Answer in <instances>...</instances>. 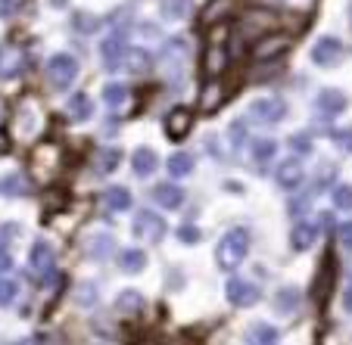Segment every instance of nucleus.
Listing matches in <instances>:
<instances>
[{"instance_id": "f257e3e1", "label": "nucleus", "mask_w": 352, "mask_h": 345, "mask_svg": "<svg viewBox=\"0 0 352 345\" xmlns=\"http://www.w3.org/2000/svg\"><path fill=\"white\" fill-rule=\"evenodd\" d=\"M246 252H250V233L246 230H228L225 237H221L219 249H215V259H219V265L225 267V271H234V267L243 265Z\"/></svg>"}, {"instance_id": "f03ea898", "label": "nucleus", "mask_w": 352, "mask_h": 345, "mask_svg": "<svg viewBox=\"0 0 352 345\" xmlns=\"http://www.w3.org/2000/svg\"><path fill=\"white\" fill-rule=\"evenodd\" d=\"M290 47H293L290 34L268 32V34H262V38L256 40L253 47H250V56H253L256 62H268V60H278V56L290 53Z\"/></svg>"}, {"instance_id": "7ed1b4c3", "label": "nucleus", "mask_w": 352, "mask_h": 345, "mask_svg": "<svg viewBox=\"0 0 352 345\" xmlns=\"http://www.w3.org/2000/svg\"><path fill=\"white\" fill-rule=\"evenodd\" d=\"M47 78H50V87L54 91H66L75 78H78V60L69 53H56L47 62Z\"/></svg>"}, {"instance_id": "20e7f679", "label": "nucleus", "mask_w": 352, "mask_h": 345, "mask_svg": "<svg viewBox=\"0 0 352 345\" xmlns=\"http://www.w3.org/2000/svg\"><path fill=\"white\" fill-rule=\"evenodd\" d=\"M225 299L231 302L234 308H253L256 302L262 299V289L256 283H250V280L234 277L225 283Z\"/></svg>"}, {"instance_id": "39448f33", "label": "nucleus", "mask_w": 352, "mask_h": 345, "mask_svg": "<svg viewBox=\"0 0 352 345\" xmlns=\"http://www.w3.org/2000/svg\"><path fill=\"white\" fill-rule=\"evenodd\" d=\"M284 115H287V106L278 97H259V100L250 103V119L256 125H278V121H284Z\"/></svg>"}, {"instance_id": "423d86ee", "label": "nucleus", "mask_w": 352, "mask_h": 345, "mask_svg": "<svg viewBox=\"0 0 352 345\" xmlns=\"http://www.w3.org/2000/svg\"><path fill=\"white\" fill-rule=\"evenodd\" d=\"M166 218L162 215H156L153 209H140L138 215H134V233H138L140 239H150V243H160L162 237H166Z\"/></svg>"}, {"instance_id": "0eeeda50", "label": "nucleus", "mask_w": 352, "mask_h": 345, "mask_svg": "<svg viewBox=\"0 0 352 345\" xmlns=\"http://www.w3.org/2000/svg\"><path fill=\"white\" fill-rule=\"evenodd\" d=\"M125 34L122 32H113L103 38V44H100V62H103V69L107 72H116V69L122 66V60H125Z\"/></svg>"}, {"instance_id": "6e6552de", "label": "nucleus", "mask_w": 352, "mask_h": 345, "mask_svg": "<svg viewBox=\"0 0 352 345\" xmlns=\"http://www.w3.org/2000/svg\"><path fill=\"white\" fill-rule=\"evenodd\" d=\"M340 60H343V44H340V38H333V34L321 38L318 44L312 47V62L315 66L331 69V66H337Z\"/></svg>"}, {"instance_id": "1a4fd4ad", "label": "nucleus", "mask_w": 352, "mask_h": 345, "mask_svg": "<svg viewBox=\"0 0 352 345\" xmlns=\"http://www.w3.org/2000/svg\"><path fill=\"white\" fill-rule=\"evenodd\" d=\"M162 128H166V137L168 140H184L187 134H190V128H193V112L187 106H175L172 112L166 115Z\"/></svg>"}, {"instance_id": "9d476101", "label": "nucleus", "mask_w": 352, "mask_h": 345, "mask_svg": "<svg viewBox=\"0 0 352 345\" xmlns=\"http://www.w3.org/2000/svg\"><path fill=\"white\" fill-rule=\"evenodd\" d=\"M302 178H306V168H302V162H299V159H284V162H278V171H274V184H278L280 190H296V187L302 184Z\"/></svg>"}, {"instance_id": "9b49d317", "label": "nucleus", "mask_w": 352, "mask_h": 345, "mask_svg": "<svg viewBox=\"0 0 352 345\" xmlns=\"http://www.w3.org/2000/svg\"><path fill=\"white\" fill-rule=\"evenodd\" d=\"M331 289H333V261H331V255H327V261L318 267V274H315V280H312V302L315 305H324Z\"/></svg>"}, {"instance_id": "f8f14e48", "label": "nucleus", "mask_w": 352, "mask_h": 345, "mask_svg": "<svg viewBox=\"0 0 352 345\" xmlns=\"http://www.w3.org/2000/svg\"><path fill=\"white\" fill-rule=\"evenodd\" d=\"M85 252H87V259H91V261H103V259H109V255L116 252V239H113V233H107V230L91 233V239L85 243Z\"/></svg>"}, {"instance_id": "ddd939ff", "label": "nucleus", "mask_w": 352, "mask_h": 345, "mask_svg": "<svg viewBox=\"0 0 352 345\" xmlns=\"http://www.w3.org/2000/svg\"><path fill=\"white\" fill-rule=\"evenodd\" d=\"M315 109L321 115H327V119H333V115H340L346 109V93L337 91V87H324L318 93V100H315Z\"/></svg>"}, {"instance_id": "4468645a", "label": "nucleus", "mask_w": 352, "mask_h": 345, "mask_svg": "<svg viewBox=\"0 0 352 345\" xmlns=\"http://www.w3.org/2000/svg\"><path fill=\"white\" fill-rule=\"evenodd\" d=\"M28 267H32L34 274H50L54 271V246L44 243V239H38V243L32 246V255H28Z\"/></svg>"}, {"instance_id": "2eb2a0df", "label": "nucleus", "mask_w": 352, "mask_h": 345, "mask_svg": "<svg viewBox=\"0 0 352 345\" xmlns=\"http://www.w3.org/2000/svg\"><path fill=\"white\" fill-rule=\"evenodd\" d=\"M153 200L160 209H175V212H178V209L184 206V190H181L178 184H156Z\"/></svg>"}, {"instance_id": "dca6fc26", "label": "nucleus", "mask_w": 352, "mask_h": 345, "mask_svg": "<svg viewBox=\"0 0 352 345\" xmlns=\"http://www.w3.org/2000/svg\"><path fill=\"white\" fill-rule=\"evenodd\" d=\"M315 239H318V227H315L312 221H299V224L290 230V246L296 252H309L315 246Z\"/></svg>"}, {"instance_id": "f3484780", "label": "nucleus", "mask_w": 352, "mask_h": 345, "mask_svg": "<svg viewBox=\"0 0 352 345\" xmlns=\"http://www.w3.org/2000/svg\"><path fill=\"white\" fill-rule=\"evenodd\" d=\"M131 168L138 178H150V174L160 168V156H156L150 146H138L131 153Z\"/></svg>"}, {"instance_id": "a211bd4d", "label": "nucleus", "mask_w": 352, "mask_h": 345, "mask_svg": "<svg viewBox=\"0 0 352 345\" xmlns=\"http://www.w3.org/2000/svg\"><path fill=\"white\" fill-rule=\"evenodd\" d=\"M225 69H228V50L212 40V44H209V50H206V56H203V72H206L209 78H219Z\"/></svg>"}, {"instance_id": "6ab92c4d", "label": "nucleus", "mask_w": 352, "mask_h": 345, "mask_svg": "<svg viewBox=\"0 0 352 345\" xmlns=\"http://www.w3.org/2000/svg\"><path fill=\"white\" fill-rule=\"evenodd\" d=\"M103 206H107L109 212H128V209L134 206V196L125 187H107V190H103Z\"/></svg>"}, {"instance_id": "aec40b11", "label": "nucleus", "mask_w": 352, "mask_h": 345, "mask_svg": "<svg viewBox=\"0 0 352 345\" xmlns=\"http://www.w3.org/2000/svg\"><path fill=\"white\" fill-rule=\"evenodd\" d=\"M122 66H125L131 75H144V72H150V66H153V56L146 53V50H140V47H128Z\"/></svg>"}, {"instance_id": "412c9836", "label": "nucleus", "mask_w": 352, "mask_h": 345, "mask_svg": "<svg viewBox=\"0 0 352 345\" xmlns=\"http://www.w3.org/2000/svg\"><path fill=\"white\" fill-rule=\"evenodd\" d=\"M116 311H119L122 318H138V314L144 311V296H140L138 289L119 292V299H116Z\"/></svg>"}, {"instance_id": "4be33fe9", "label": "nucleus", "mask_w": 352, "mask_h": 345, "mask_svg": "<svg viewBox=\"0 0 352 345\" xmlns=\"http://www.w3.org/2000/svg\"><path fill=\"white\" fill-rule=\"evenodd\" d=\"M66 109H69V119L72 121H87L94 115V103H91L87 93H75V97H69Z\"/></svg>"}, {"instance_id": "5701e85b", "label": "nucleus", "mask_w": 352, "mask_h": 345, "mask_svg": "<svg viewBox=\"0 0 352 345\" xmlns=\"http://www.w3.org/2000/svg\"><path fill=\"white\" fill-rule=\"evenodd\" d=\"M160 10H162V19L184 22L187 16H190V10H193V0H162Z\"/></svg>"}, {"instance_id": "b1692460", "label": "nucleus", "mask_w": 352, "mask_h": 345, "mask_svg": "<svg viewBox=\"0 0 352 345\" xmlns=\"http://www.w3.org/2000/svg\"><path fill=\"white\" fill-rule=\"evenodd\" d=\"M246 339H250V342L272 345V342L280 339V333H278V326H272V324H253L250 330H246Z\"/></svg>"}, {"instance_id": "393cba45", "label": "nucleus", "mask_w": 352, "mask_h": 345, "mask_svg": "<svg viewBox=\"0 0 352 345\" xmlns=\"http://www.w3.org/2000/svg\"><path fill=\"white\" fill-rule=\"evenodd\" d=\"M119 267L125 274H140L146 267V255L140 252V249H125V252H122V259H119Z\"/></svg>"}, {"instance_id": "a878e982", "label": "nucleus", "mask_w": 352, "mask_h": 345, "mask_svg": "<svg viewBox=\"0 0 352 345\" xmlns=\"http://www.w3.org/2000/svg\"><path fill=\"white\" fill-rule=\"evenodd\" d=\"M250 156H253L259 165H265V162H272L274 156H278V143H274V140H253V143H250Z\"/></svg>"}, {"instance_id": "bb28decb", "label": "nucleus", "mask_w": 352, "mask_h": 345, "mask_svg": "<svg viewBox=\"0 0 352 345\" xmlns=\"http://www.w3.org/2000/svg\"><path fill=\"white\" fill-rule=\"evenodd\" d=\"M228 7H231V0H209L206 7H203V25H215L228 16Z\"/></svg>"}, {"instance_id": "cd10ccee", "label": "nucleus", "mask_w": 352, "mask_h": 345, "mask_svg": "<svg viewBox=\"0 0 352 345\" xmlns=\"http://www.w3.org/2000/svg\"><path fill=\"white\" fill-rule=\"evenodd\" d=\"M190 171H193V156L190 153H175L172 159H168V174H172V178H187Z\"/></svg>"}, {"instance_id": "c85d7f7f", "label": "nucleus", "mask_w": 352, "mask_h": 345, "mask_svg": "<svg viewBox=\"0 0 352 345\" xmlns=\"http://www.w3.org/2000/svg\"><path fill=\"white\" fill-rule=\"evenodd\" d=\"M199 103H203V109H206V112L219 109V103H221V87H219V81H215V78H209L206 91L199 93Z\"/></svg>"}, {"instance_id": "c756f323", "label": "nucleus", "mask_w": 352, "mask_h": 345, "mask_svg": "<svg viewBox=\"0 0 352 345\" xmlns=\"http://www.w3.org/2000/svg\"><path fill=\"white\" fill-rule=\"evenodd\" d=\"M128 100V87L125 84H103V103L107 106H119Z\"/></svg>"}, {"instance_id": "7c9ffc66", "label": "nucleus", "mask_w": 352, "mask_h": 345, "mask_svg": "<svg viewBox=\"0 0 352 345\" xmlns=\"http://www.w3.org/2000/svg\"><path fill=\"white\" fill-rule=\"evenodd\" d=\"M119 159H122L119 150H103V153L97 156V171H100V174L116 171V168H119Z\"/></svg>"}, {"instance_id": "2f4dec72", "label": "nucleus", "mask_w": 352, "mask_h": 345, "mask_svg": "<svg viewBox=\"0 0 352 345\" xmlns=\"http://www.w3.org/2000/svg\"><path fill=\"white\" fill-rule=\"evenodd\" d=\"M333 209L352 212V184H340L337 190H333Z\"/></svg>"}, {"instance_id": "473e14b6", "label": "nucleus", "mask_w": 352, "mask_h": 345, "mask_svg": "<svg viewBox=\"0 0 352 345\" xmlns=\"http://www.w3.org/2000/svg\"><path fill=\"white\" fill-rule=\"evenodd\" d=\"M72 25L78 28L81 34H94L100 28V19H97V16H87V13H75L72 16Z\"/></svg>"}, {"instance_id": "72a5a7b5", "label": "nucleus", "mask_w": 352, "mask_h": 345, "mask_svg": "<svg viewBox=\"0 0 352 345\" xmlns=\"http://www.w3.org/2000/svg\"><path fill=\"white\" fill-rule=\"evenodd\" d=\"M296 289H280L278 296H274V308H280L284 314H290L293 311V305H296Z\"/></svg>"}, {"instance_id": "f704fd0d", "label": "nucleus", "mask_w": 352, "mask_h": 345, "mask_svg": "<svg viewBox=\"0 0 352 345\" xmlns=\"http://www.w3.org/2000/svg\"><path fill=\"white\" fill-rule=\"evenodd\" d=\"M16 292H19V283L10 277H0V305H10L16 299Z\"/></svg>"}, {"instance_id": "c9c22d12", "label": "nucleus", "mask_w": 352, "mask_h": 345, "mask_svg": "<svg viewBox=\"0 0 352 345\" xmlns=\"http://www.w3.org/2000/svg\"><path fill=\"white\" fill-rule=\"evenodd\" d=\"M175 237L181 239V243H187V246H197L199 239H203V230L199 227H193V224H184V227H178V233Z\"/></svg>"}, {"instance_id": "e433bc0d", "label": "nucleus", "mask_w": 352, "mask_h": 345, "mask_svg": "<svg viewBox=\"0 0 352 345\" xmlns=\"http://www.w3.org/2000/svg\"><path fill=\"white\" fill-rule=\"evenodd\" d=\"M290 146H293V153L309 156V153H312V137H309V134H293V137H290Z\"/></svg>"}, {"instance_id": "4c0bfd02", "label": "nucleus", "mask_w": 352, "mask_h": 345, "mask_svg": "<svg viewBox=\"0 0 352 345\" xmlns=\"http://www.w3.org/2000/svg\"><path fill=\"white\" fill-rule=\"evenodd\" d=\"M340 243H343V249H349L352 252V221L340 224Z\"/></svg>"}, {"instance_id": "58836bf2", "label": "nucleus", "mask_w": 352, "mask_h": 345, "mask_svg": "<svg viewBox=\"0 0 352 345\" xmlns=\"http://www.w3.org/2000/svg\"><path fill=\"white\" fill-rule=\"evenodd\" d=\"M333 140L340 143V150L352 153V131H337V134H333Z\"/></svg>"}, {"instance_id": "ea45409f", "label": "nucleus", "mask_w": 352, "mask_h": 345, "mask_svg": "<svg viewBox=\"0 0 352 345\" xmlns=\"http://www.w3.org/2000/svg\"><path fill=\"white\" fill-rule=\"evenodd\" d=\"M228 134H231V143H234V146H240V143H243V121H234L231 131H228Z\"/></svg>"}, {"instance_id": "a19ab883", "label": "nucleus", "mask_w": 352, "mask_h": 345, "mask_svg": "<svg viewBox=\"0 0 352 345\" xmlns=\"http://www.w3.org/2000/svg\"><path fill=\"white\" fill-rule=\"evenodd\" d=\"M16 7H19V0H0V19H3V16H13Z\"/></svg>"}, {"instance_id": "79ce46f5", "label": "nucleus", "mask_w": 352, "mask_h": 345, "mask_svg": "<svg viewBox=\"0 0 352 345\" xmlns=\"http://www.w3.org/2000/svg\"><path fill=\"white\" fill-rule=\"evenodd\" d=\"M10 146H13V140H10V134L3 131V128H0V156H7Z\"/></svg>"}, {"instance_id": "37998d69", "label": "nucleus", "mask_w": 352, "mask_h": 345, "mask_svg": "<svg viewBox=\"0 0 352 345\" xmlns=\"http://www.w3.org/2000/svg\"><path fill=\"white\" fill-rule=\"evenodd\" d=\"M3 190H7V193H22L19 178H16V174H13V178H7V184H3Z\"/></svg>"}, {"instance_id": "c03bdc74", "label": "nucleus", "mask_w": 352, "mask_h": 345, "mask_svg": "<svg viewBox=\"0 0 352 345\" xmlns=\"http://www.w3.org/2000/svg\"><path fill=\"white\" fill-rule=\"evenodd\" d=\"M10 267H13V259H10V252H3V249H0V274L10 271Z\"/></svg>"}, {"instance_id": "a18cd8bd", "label": "nucleus", "mask_w": 352, "mask_h": 345, "mask_svg": "<svg viewBox=\"0 0 352 345\" xmlns=\"http://www.w3.org/2000/svg\"><path fill=\"white\" fill-rule=\"evenodd\" d=\"M343 308H346V311L352 314V283L346 286V292H343Z\"/></svg>"}, {"instance_id": "49530a36", "label": "nucleus", "mask_w": 352, "mask_h": 345, "mask_svg": "<svg viewBox=\"0 0 352 345\" xmlns=\"http://www.w3.org/2000/svg\"><path fill=\"white\" fill-rule=\"evenodd\" d=\"M349 22H352V7H349Z\"/></svg>"}]
</instances>
